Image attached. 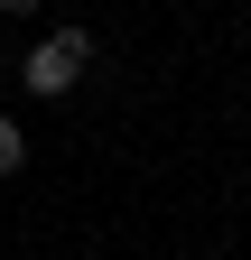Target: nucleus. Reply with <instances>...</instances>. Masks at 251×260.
Listing matches in <instances>:
<instances>
[{"mask_svg": "<svg viewBox=\"0 0 251 260\" xmlns=\"http://www.w3.org/2000/svg\"><path fill=\"white\" fill-rule=\"evenodd\" d=\"M84 56H93V38H84V28H56V38L28 56V84H38V93H66V84L84 75Z\"/></svg>", "mask_w": 251, "mask_h": 260, "instance_id": "obj_1", "label": "nucleus"}, {"mask_svg": "<svg viewBox=\"0 0 251 260\" xmlns=\"http://www.w3.org/2000/svg\"><path fill=\"white\" fill-rule=\"evenodd\" d=\"M19 158H28V140H19V121H10V112H0V177H10V168H19Z\"/></svg>", "mask_w": 251, "mask_h": 260, "instance_id": "obj_2", "label": "nucleus"}]
</instances>
